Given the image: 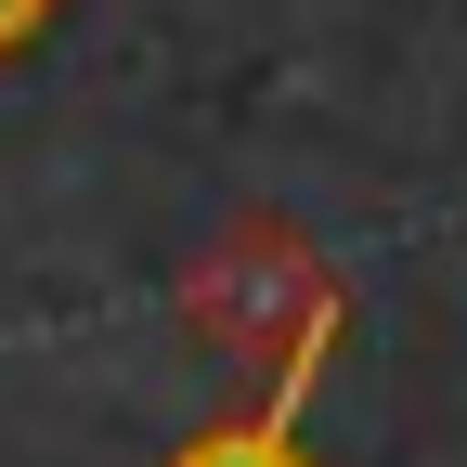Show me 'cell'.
Instances as JSON below:
<instances>
[{"label": "cell", "instance_id": "cell-1", "mask_svg": "<svg viewBox=\"0 0 467 467\" xmlns=\"http://www.w3.org/2000/svg\"><path fill=\"white\" fill-rule=\"evenodd\" d=\"M325 299H337V273L299 247V221L247 208V221H234L221 247L195 260V285H182V325H195L208 350H234V364H247V350H285V337H299Z\"/></svg>", "mask_w": 467, "mask_h": 467}, {"label": "cell", "instance_id": "cell-2", "mask_svg": "<svg viewBox=\"0 0 467 467\" xmlns=\"http://www.w3.org/2000/svg\"><path fill=\"white\" fill-rule=\"evenodd\" d=\"M337 325H350V299H325L299 337L273 350V389H260V416H221V429H195L169 467H312V454H299V416H312V389H325V364H337Z\"/></svg>", "mask_w": 467, "mask_h": 467}, {"label": "cell", "instance_id": "cell-3", "mask_svg": "<svg viewBox=\"0 0 467 467\" xmlns=\"http://www.w3.org/2000/svg\"><path fill=\"white\" fill-rule=\"evenodd\" d=\"M39 26H52V0H0V52H26Z\"/></svg>", "mask_w": 467, "mask_h": 467}]
</instances>
